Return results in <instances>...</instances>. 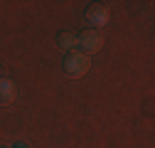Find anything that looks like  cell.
<instances>
[{
    "label": "cell",
    "mask_w": 155,
    "mask_h": 148,
    "mask_svg": "<svg viewBox=\"0 0 155 148\" xmlns=\"http://www.w3.org/2000/svg\"><path fill=\"white\" fill-rule=\"evenodd\" d=\"M17 148H20V146H17Z\"/></svg>",
    "instance_id": "6"
},
{
    "label": "cell",
    "mask_w": 155,
    "mask_h": 148,
    "mask_svg": "<svg viewBox=\"0 0 155 148\" xmlns=\"http://www.w3.org/2000/svg\"><path fill=\"white\" fill-rule=\"evenodd\" d=\"M89 67H91V59L86 57V54H81V52H71L69 57L64 59V69H67L69 77H74V79L84 77V74L89 72Z\"/></svg>",
    "instance_id": "1"
},
{
    "label": "cell",
    "mask_w": 155,
    "mask_h": 148,
    "mask_svg": "<svg viewBox=\"0 0 155 148\" xmlns=\"http://www.w3.org/2000/svg\"><path fill=\"white\" fill-rule=\"evenodd\" d=\"M57 42H59V47H62V49H71V47H76V45H79L76 35H71V32H59Z\"/></svg>",
    "instance_id": "5"
},
{
    "label": "cell",
    "mask_w": 155,
    "mask_h": 148,
    "mask_svg": "<svg viewBox=\"0 0 155 148\" xmlns=\"http://www.w3.org/2000/svg\"><path fill=\"white\" fill-rule=\"evenodd\" d=\"M86 20L91 22V25H96V27H104V25H108V20H111V12H108V8L106 5H91L89 10H86Z\"/></svg>",
    "instance_id": "3"
},
{
    "label": "cell",
    "mask_w": 155,
    "mask_h": 148,
    "mask_svg": "<svg viewBox=\"0 0 155 148\" xmlns=\"http://www.w3.org/2000/svg\"><path fill=\"white\" fill-rule=\"evenodd\" d=\"M15 99V84L10 82V79H0V101H3V104H10Z\"/></svg>",
    "instance_id": "4"
},
{
    "label": "cell",
    "mask_w": 155,
    "mask_h": 148,
    "mask_svg": "<svg viewBox=\"0 0 155 148\" xmlns=\"http://www.w3.org/2000/svg\"><path fill=\"white\" fill-rule=\"evenodd\" d=\"M79 40V45H81V54H94V52H99L101 47H104V35L99 32V30H86V32H81V37H76Z\"/></svg>",
    "instance_id": "2"
}]
</instances>
